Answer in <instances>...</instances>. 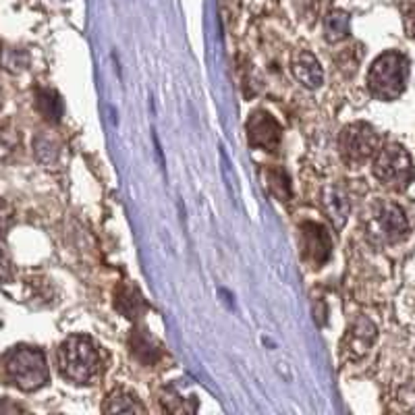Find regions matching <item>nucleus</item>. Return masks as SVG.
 Here are the masks:
<instances>
[{
  "label": "nucleus",
  "mask_w": 415,
  "mask_h": 415,
  "mask_svg": "<svg viewBox=\"0 0 415 415\" xmlns=\"http://www.w3.org/2000/svg\"><path fill=\"white\" fill-rule=\"evenodd\" d=\"M409 81V58L399 50L380 54L367 73V88L374 98L390 102L397 100Z\"/></svg>",
  "instance_id": "1"
},
{
  "label": "nucleus",
  "mask_w": 415,
  "mask_h": 415,
  "mask_svg": "<svg viewBox=\"0 0 415 415\" xmlns=\"http://www.w3.org/2000/svg\"><path fill=\"white\" fill-rule=\"evenodd\" d=\"M4 378L19 390L32 393L48 382L46 358L36 347H15L2 358Z\"/></svg>",
  "instance_id": "2"
},
{
  "label": "nucleus",
  "mask_w": 415,
  "mask_h": 415,
  "mask_svg": "<svg viewBox=\"0 0 415 415\" xmlns=\"http://www.w3.org/2000/svg\"><path fill=\"white\" fill-rule=\"evenodd\" d=\"M58 369L75 384H90L100 369V355L92 339L75 334L58 349Z\"/></svg>",
  "instance_id": "3"
},
{
  "label": "nucleus",
  "mask_w": 415,
  "mask_h": 415,
  "mask_svg": "<svg viewBox=\"0 0 415 415\" xmlns=\"http://www.w3.org/2000/svg\"><path fill=\"white\" fill-rule=\"evenodd\" d=\"M374 177L388 189L403 191L415 177L414 160L399 144H388L374 154Z\"/></svg>",
  "instance_id": "4"
},
{
  "label": "nucleus",
  "mask_w": 415,
  "mask_h": 415,
  "mask_svg": "<svg viewBox=\"0 0 415 415\" xmlns=\"http://www.w3.org/2000/svg\"><path fill=\"white\" fill-rule=\"evenodd\" d=\"M369 235L382 243H397L407 237L409 220L405 210L393 202H380L374 206L369 218Z\"/></svg>",
  "instance_id": "5"
},
{
  "label": "nucleus",
  "mask_w": 415,
  "mask_h": 415,
  "mask_svg": "<svg viewBox=\"0 0 415 415\" xmlns=\"http://www.w3.org/2000/svg\"><path fill=\"white\" fill-rule=\"evenodd\" d=\"M378 133L367 123H351L341 131L339 148L341 156L349 164H363L378 152Z\"/></svg>",
  "instance_id": "6"
},
{
  "label": "nucleus",
  "mask_w": 415,
  "mask_h": 415,
  "mask_svg": "<svg viewBox=\"0 0 415 415\" xmlns=\"http://www.w3.org/2000/svg\"><path fill=\"white\" fill-rule=\"evenodd\" d=\"M247 137L252 146L261 148L266 152H274L280 142V127L270 114L258 110L247 121Z\"/></svg>",
  "instance_id": "7"
},
{
  "label": "nucleus",
  "mask_w": 415,
  "mask_h": 415,
  "mask_svg": "<svg viewBox=\"0 0 415 415\" xmlns=\"http://www.w3.org/2000/svg\"><path fill=\"white\" fill-rule=\"evenodd\" d=\"M301 254L313 268H320L330 256V239L320 224L306 222L301 229Z\"/></svg>",
  "instance_id": "8"
},
{
  "label": "nucleus",
  "mask_w": 415,
  "mask_h": 415,
  "mask_svg": "<svg viewBox=\"0 0 415 415\" xmlns=\"http://www.w3.org/2000/svg\"><path fill=\"white\" fill-rule=\"evenodd\" d=\"M291 71H293L295 79L304 88H310V90H318L324 81V73H322L318 58L308 50L295 52V56L291 60Z\"/></svg>",
  "instance_id": "9"
},
{
  "label": "nucleus",
  "mask_w": 415,
  "mask_h": 415,
  "mask_svg": "<svg viewBox=\"0 0 415 415\" xmlns=\"http://www.w3.org/2000/svg\"><path fill=\"white\" fill-rule=\"evenodd\" d=\"M374 339H376V326L369 320L362 318V320H358L351 326V330L347 334V347H345V351L353 353V358H360V355H363L372 347Z\"/></svg>",
  "instance_id": "10"
},
{
  "label": "nucleus",
  "mask_w": 415,
  "mask_h": 415,
  "mask_svg": "<svg viewBox=\"0 0 415 415\" xmlns=\"http://www.w3.org/2000/svg\"><path fill=\"white\" fill-rule=\"evenodd\" d=\"M104 411L108 414H127V411H135V414H142L144 411V405L137 401L135 395H131L129 390H114L108 395L106 403H104Z\"/></svg>",
  "instance_id": "11"
},
{
  "label": "nucleus",
  "mask_w": 415,
  "mask_h": 415,
  "mask_svg": "<svg viewBox=\"0 0 415 415\" xmlns=\"http://www.w3.org/2000/svg\"><path fill=\"white\" fill-rule=\"evenodd\" d=\"M326 200H324V206L328 210V214H330V218H332V222L336 224V226H343L345 224V220H347V216H349V200H347V196L341 191V189H328L326 191V196H324Z\"/></svg>",
  "instance_id": "12"
},
{
  "label": "nucleus",
  "mask_w": 415,
  "mask_h": 415,
  "mask_svg": "<svg viewBox=\"0 0 415 415\" xmlns=\"http://www.w3.org/2000/svg\"><path fill=\"white\" fill-rule=\"evenodd\" d=\"M349 34V15L343 11H332L324 21V38L328 42H341Z\"/></svg>",
  "instance_id": "13"
},
{
  "label": "nucleus",
  "mask_w": 415,
  "mask_h": 415,
  "mask_svg": "<svg viewBox=\"0 0 415 415\" xmlns=\"http://www.w3.org/2000/svg\"><path fill=\"white\" fill-rule=\"evenodd\" d=\"M405 29H407V36L415 40V2L405 11Z\"/></svg>",
  "instance_id": "14"
},
{
  "label": "nucleus",
  "mask_w": 415,
  "mask_h": 415,
  "mask_svg": "<svg viewBox=\"0 0 415 415\" xmlns=\"http://www.w3.org/2000/svg\"><path fill=\"white\" fill-rule=\"evenodd\" d=\"M8 272H11L8 261H6V258H4V254L0 252V283H4V280L8 278Z\"/></svg>",
  "instance_id": "15"
}]
</instances>
